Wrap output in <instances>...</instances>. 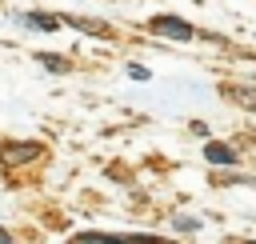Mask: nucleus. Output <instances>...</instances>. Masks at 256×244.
Masks as SVG:
<instances>
[{"mask_svg":"<svg viewBox=\"0 0 256 244\" xmlns=\"http://www.w3.org/2000/svg\"><path fill=\"white\" fill-rule=\"evenodd\" d=\"M152 32H164V36H172V40H192V28H188L184 20H176V16H156V20H152Z\"/></svg>","mask_w":256,"mask_h":244,"instance_id":"obj_1","label":"nucleus"},{"mask_svg":"<svg viewBox=\"0 0 256 244\" xmlns=\"http://www.w3.org/2000/svg\"><path fill=\"white\" fill-rule=\"evenodd\" d=\"M204 156H208V164H236V152L228 144H208Z\"/></svg>","mask_w":256,"mask_h":244,"instance_id":"obj_2","label":"nucleus"},{"mask_svg":"<svg viewBox=\"0 0 256 244\" xmlns=\"http://www.w3.org/2000/svg\"><path fill=\"white\" fill-rule=\"evenodd\" d=\"M36 152H40L36 144H12V148H4V160H8V164H16V160H32Z\"/></svg>","mask_w":256,"mask_h":244,"instance_id":"obj_3","label":"nucleus"},{"mask_svg":"<svg viewBox=\"0 0 256 244\" xmlns=\"http://www.w3.org/2000/svg\"><path fill=\"white\" fill-rule=\"evenodd\" d=\"M24 24H32V28H56V20L52 16H20Z\"/></svg>","mask_w":256,"mask_h":244,"instance_id":"obj_4","label":"nucleus"},{"mask_svg":"<svg viewBox=\"0 0 256 244\" xmlns=\"http://www.w3.org/2000/svg\"><path fill=\"white\" fill-rule=\"evenodd\" d=\"M40 64H48V72H64V60H60V56H48V52H44Z\"/></svg>","mask_w":256,"mask_h":244,"instance_id":"obj_5","label":"nucleus"},{"mask_svg":"<svg viewBox=\"0 0 256 244\" xmlns=\"http://www.w3.org/2000/svg\"><path fill=\"white\" fill-rule=\"evenodd\" d=\"M176 228H180V232H196L200 224H196V220H188V216H180V220H176Z\"/></svg>","mask_w":256,"mask_h":244,"instance_id":"obj_6","label":"nucleus"},{"mask_svg":"<svg viewBox=\"0 0 256 244\" xmlns=\"http://www.w3.org/2000/svg\"><path fill=\"white\" fill-rule=\"evenodd\" d=\"M0 240H8V232H4V228H0Z\"/></svg>","mask_w":256,"mask_h":244,"instance_id":"obj_7","label":"nucleus"}]
</instances>
